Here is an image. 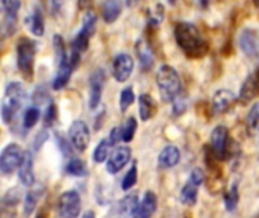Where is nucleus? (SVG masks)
Returning <instances> with one entry per match:
<instances>
[{"instance_id": "6", "label": "nucleus", "mask_w": 259, "mask_h": 218, "mask_svg": "<svg viewBox=\"0 0 259 218\" xmlns=\"http://www.w3.org/2000/svg\"><path fill=\"white\" fill-rule=\"evenodd\" d=\"M2 11H3V20H2V33L5 38L11 36L17 29L18 21V11L21 6L20 0H0Z\"/></svg>"}, {"instance_id": "38", "label": "nucleus", "mask_w": 259, "mask_h": 218, "mask_svg": "<svg viewBox=\"0 0 259 218\" xmlns=\"http://www.w3.org/2000/svg\"><path fill=\"white\" fill-rule=\"evenodd\" d=\"M91 3H93V0H77V8L80 11H90Z\"/></svg>"}, {"instance_id": "27", "label": "nucleus", "mask_w": 259, "mask_h": 218, "mask_svg": "<svg viewBox=\"0 0 259 218\" xmlns=\"http://www.w3.org/2000/svg\"><path fill=\"white\" fill-rule=\"evenodd\" d=\"M111 147H112V141L109 140V137H108V138H105V140H102V141L97 144V147L94 149V153H93V159H94V162H97V164L105 162V161L108 159V156H109V150H111Z\"/></svg>"}, {"instance_id": "3", "label": "nucleus", "mask_w": 259, "mask_h": 218, "mask_svg": "<svg viewBox=\"0 0 259 218\" xmlns=\"http://www.w3.org/2000/svg\"><path fill=\"white\" fill-rule=\"evenodd\" d=\"M156 83H158V90L164 102L173 103L179 97L182 83H181L179 73L173 67L162 65L156 73Z\"/></svg>"}, {"instance_id": "25", "label": "nucleus", "mask_w": 259, "mask_h": 218, "mask_svg": "<svg viewBox=\"0 0 259 218\" xmlns=\"http://www.w3.org/2000/svg\"><path fill=\"white\" fill-rule=\"evenodd\" d=\"M26 23L29 26V30L35 36H42L44 35V15L41 8H33L32 14L26 18Z\"/></svg>"}, {"instance_id": "33", "label": "nucleus", "mask_w": 259, "mask_h": 218, "mask_svg": "<svg viewBox=\"0 0 259 218\" xmlns=\"http://www.w3.org/2000/svg\"><path fill=\"white\" fill-rule=\"evenodd\" d=\"M134 102H135V93H134V90H132L131 86L124 88V90L120 93V102H118V105H120V111H121V112L127 111V109H129V106H131Z\"/></svg>"}, {"instance_id": "19", "label": "nucleus", "mask_w": 259, "mask_h": 218, "mask_svg": "<svg viewBox=\"0 0 259 218\" xmlns=\"http://www.w3.org/2000/svg\"><path fill=\"white\" fill-rule=\"evenodd\" d=\"M73 67H71V62H70V56H65L64 59H61L58 62V71H56V76L53 79V90H62L70 77H71V73H73Z\"/></svg>"}, {"instance_id": "14", "label": "nucleus", "mask_w": 259, "mask_h": 218, "mask_svg": "<svg viewBox=\"0 0 259 218\" xmlns=\"http://www.w3.org/2000/svg\"><path fill=\"white\" fill-rule=\"evenodd\" d=\"M103 86H105V71L102 68H99L90 77V108L91 109L99 108Z\"/></svg>"}, {"instance_id": "20", "label": "nucleus", "mask_w": 259, "mask_h": 218, "mask_svg": "<svg viewBox=\"0 0 259 218\" xmlns=\"http://www.w3.org/2000/svg\"><path fill=\"white\" fill-rule=\"evenodd\" d=\"M18 178L20 182L26 187H30L35 184V175H33V158L30 152H24L21 165L18 168Z\"/></svg>"}, {"instance_id": "31", "label": "nucleus", "mask_w": 259, "mask_h": 218, "mask_svg": "<svg viewBox=\"0 0 259 218\" xmlns=\"http://www.w3.org/2000/svg\"><path fill=\"white\" fill-rule=\"evenodd\" d=\"M247 129L250 134L259 132V102L252 106V109L247 114Z\"/></svg>"}, {"instance_id": "16", "label": "nucleus", "mask_w": 259, "mask_h": 218, "mask_svg": "<svg viewBox=\"0 0 259 218\" xmlns=\"http://www.w3.org/2000/svg\"><path fill=\"white\" fill-rule=\"evenodd\" d=\"M237 102V96L229 90H219L212 97V109L214 114H225L234 108Z\"/></svg>"}, {"instance_id": "11", "label": "nucleus", "mask_w": 259, "mask_h": 218, "mask_svg": "<svg viewBox=\"0 0 259 218\" xmlns=\"http://www.w3.org/2000/svg\"><path fill=\"white\" fill-rule=\"evenodd\" d=\"M68 134H70L71 147H74L77 152H83L88 149L90 141H91V134H90V127L87 126L85 121H82V120L73 121Z\"/></svg>"}, {"instance_id": "32", "label": "nucleus", "mask_w": 259, "mask_h": 218, "mask_svg": "<svg viewBox=\"0 0 259 218\" xmlns=\"http://www.w3.org/2000/svg\"><path fill=\"white\" fill-rule=\"evenodd\" d=\"M39 115H41V112H39V109H38L36 106L27 108L26 112H24V117H23V126H24L26 129L33 127V126L36 124V121L39 120Z\"/></svg>"}, {"instance_id": "40", "label": "nucleus", "mask_w": 259, "mask_h": 218, "mask_svg": "<svg viewBox=\"0 0 259 218\" xmlns=\"http://www.w3.org/2000/svg\"><path fill=\"white\" fill-rule=\"evenodd\" d=\"M137 3H138V0H127V6H129V8H132V6L137 5Z\"/></svg>"}, {"instance_id": "9", "label": "nucleus", "mask_w": 259, "mask_h": 218, "mask_svg": "<svg viewBox=\"0 0 259 218\" xmlns=\"http://www.w3.org/2000/svg\"><path fill=\"white\" fill-rule=\"evenodd\" d=\"M211 152L215 159H226L229 156V130L226 126L214 127L211 134Z\"/></svg>"}, {"instance_id": "2", "label": "nucleus", "mask_w": 259, "mask_h": 218, "mask_svg": "<svg viewBox=\"0 0 259 218\" xmlns=\"http://www.w3.org/2000/svg\"><path fill=\"white\" fill-rule=\"evenodd\" d=\"M24 100H26L24 86L20 82L8 83V86L5 90L3 100H2V120L5 124H9L17 117Z\"/></svg>"}, {"instance_id": "12", "label": "nucleus", "mask_w": 259, "mask_h": 218, "mask_svg": "<svg viewBox=\"0 0 259 218\" xmlns=\"http://www.w3.org/2000/svg\"><path fill=\"white\" fill-rule=\"evenodd\" d=\"M134 71V59L127 53H118L112 62V76L117 82H126Z\"/></svg>"}, {"instance_id": "23", "label": "nucleus", "mask_w": 259, "mask_h": 218, "mask_svg": "<svg viewBox=\"0 0 259 218\" xmlns=\"http://www.w3.org/2000/svg\"><path fill=\"white\" fill-rule=\"evenodd\" d=\"M121 9H123V0H103L102 15H103L105 23L111 24L117 21V18L121 14Z\"/></svg>"}, {"instance_id": "26", "label": "nucleus", "mask_w": 259, "mask_h": 218, "mask_svg": "<svg viewBox=\"0 0 259 218\" xmlns=\"http://www.w3.org/2000/svg\"><path fill=\"white\" fill-rule=\"evenodd\" d=\"M42 193H44V188L39 187L38 190H36V188L30 190V191L24 196V215H30V214H32V211L35 209L36 203L39 202Z\"/></svg>"}, {"instance_id": "15", "label": "nucleus", "mask_w": 259, "mask_h": 218, "mask_svg": "<svg viewBox=\"0 0 259 218\" xmlns=\"http://www.w3.org/2000/svg\"><path fill=\"white\" fill-rule=\"evenodd\" d=\"M129 161H131V149L126 146H120L111 153L106 162V170L111 175H117Z\"/></svg>"}, {"instance_id": "5", "label": "nucleus", "mask_w": 259, "mask_h": 218, "mask_svg": "<svg viewBox=\"0 0 259 218\" xmlns=\"http://www.w3.org/2000/svg\"><path fill=\"white\" fill-rule=\"evenodd\" d=\"M35 55H36V44L29 38H23L17 44V65L20 73L30 80L33 76V65H35Z\"/></svg>"}, {"instance_id": "21", "label": "nucleus", "mask_w": 259, "mask_h": 218, "mask_svg": "<svg viewBox=\"0 0 259 218\" xmlns=\"http://www.w3.org/2000/svg\"><path fill=\"white\" fill-rule=\"evenodd\" d=\"M135 49H137L138 59L141 62V68L143 70H150L153 62H155V56H153V50H152L150 44L144 38H141V39L137 41Z\"/></svg>"}, {"instance_id": "22", "label": "nucleus", "mask_w": 259, "mask_h": 218, "mask_svg": "<svg viewBox=\"0 0 259 218\" xmlns=\"http://www.w3.org/2000/svg\"><path fill=\"white\" fill-rule=\"evenodd\" d=\"M179 159H181V152L178 147L175 146H167L162 149V152L159 153V158H158V165L159 168H173L175 165L179 164Z\"/></svg>"}, {"instance_id": "13", "label": "nucleus", "mask_w": 259, "mask_h": 218, "mask_svg": "<svg viewBox=\"0 0 259 218\" xmlns=\"http://www.w3.org/2000/svg\"><path fill=\"white\" fill-rule=\"evenodd\" d=\"M240 47L250 59H259V35L256 30L246 27L240 33Z\"/></svg>"}, {"instance_id": "28", "label": "nucleus", "mask_w": 259, "mask_h": 218, "mask_svg": "<svg viewBox=\"0 0 259 218\" xmlns=\"http://www.w3.org/2000/svg\"><path fill=\"white\" fill-rule=\"evenodd\" d=\"M65 171L71 176H77V178H82L87 175V165L83 164L82 159L79 158H71L67 165H65Z\"/></svg>"}, {"instance_id": "30", "label": "nucleus", "mask_w": 259, "mask_h": 218, "mask_svg": "<svg viewBox=\"0 0 259 218\" xmlns=\"http://www.w3.org/2000/svg\"><path fill=\"white\" fill-rule=\"evenodd\" d=\"M137 127H138V123H137L135 117H129L126 120V123L123 124V127H121V138H123L124 143H129V141L134 140Z\"/></svg>"}, {"instance_id": "8", "label": "nucleus", "mask_w": 259, "mask_h": 218, "mask_svg": "<svg viewBox=\"0 0 259 218\" xmlns=\"http://www.w3.org/2000/svg\"><path fill=\"white\" fill-rule=\"evenodd\" d=\"M205 181V173L200 168H194L190 175L188 182L184 185L181 191V202L187 206H194L197 203V194H199V187Z\"/></svg>"}, {"instance_id": "4", "label": "nucleus", "mask_w": 259, "mask_h": 218, "mask_svg": "<svg viewBox=\"0 0 259 218\" xmlns=\"http://www.w3.org/2000/svg\"><path fill=\"white\" fill-rule=\"evenodd\" d=\"M96 29H97V14L90 9L85 12L80 30L76 33L74 39L71 41V52L76 55H82L83 52H87L90 47V41L96 33Z\"/></svg>"}, {"instance_id": "39", "label": "nucleus", "mask_w": 259, "mask_h": 218, "mask_svg": "<svg viewBox=\"0 0 259 218\" xmlns=\"http://www.w3.org/2000/svg\"><path fill=\"white\" fill-rule=\"evenodd\" d=\"M82 218H94V214H93L91 211H88V212H85V214H83V217Z\"/></svg>"}, {"instance_id": "37", "label": "nucleus", "mask_w": 259, "mask_h": 218, "mask_svg": "<svg viewBox=\"0 0 259 218\" xmlns=\"http://www.w3.org/2000/svg\"><path fill=\"white\" fill-rule=\"evenodd\" d=\"M109 140L112 141V144H117L121 138V127H114L109 134Z\"/></svg>"}, {"instance_id": "7", "label": "nucleus", "mask_w": 259, "mask_h": 218, "mask_svg": "<svg viewBox=\"0 0 259 218\" xmlns=\"http://www.w3.org/2000/svg\"><path fill=\"white\" fill-rule=\"evenodd\" d=\"M24 152L21 150V147L15 143L8 144L0 155V170L5 176L11 175L12 171H15L17 168H20L21 161H23Z\"/></svg>"}, {"instance_id": "17", "label": "nucleus", "mask_w": 259, "mask_h": 218, "mask_svg": "<svg viewBox=\"0 0 259 218\" xmlns=\"http://www.w3.org/2000/svg\"><path fill=\"white\" fill-rule=\"evenodd\" d=\"M259 96V68H256L243 83L241 91H240V102L241 103H249L255 97Z\"/></svg>"}, {"instance_id": "18", "label": "nucleus", "mask_w": 259, "mask_h": 218, "mask_svg": "<svg viewBox=\"0 0 259 218\" xmlns=\"http://www.w3.org/2000/svg\"><path fill=\"white\" fill-rule=\"evenodd\" d=\"M158 208V199L153 191H147L143 200L138 203L137 209L134 211L132 218H152Z\"/></svg>"}, {"instance_id": "35", "label": "nucleus", "mask_w": 259, "mask_h": 218, "mask_svg": "<svg viewBox=\"0 0 259 218\" xmlns=\"http://www.w3.org/2000/svg\"><path fill=\"white\" fill-rule=\"evenodd\" d=\"M120 206H121V211L123 212H129V214H134V211L137 209V206H138V203H137V197L135 196H129V197H126L121 203H120Z\"/></svg>"}, {"instance_id": "43", "label": "nucleus", "mask_w": 259, "mask_h": 218, "mask_svg": "<svg viewBox=\"0 0 259 218\" xmlns=\"http://www.w3.org/2000/svg\"><path fill=\"white\" fill-rule=\"evenodd\" d=\"M38 218H44V217H38Z\"/></svg>"}, {"instance_id": "29", "label": "nucleus", "mask_w": 259, "mask_h": 218, "mask_svg": "<svg viewBox=\"0 0 259 218\" xmlns=\"http://www.w3.org/2000/svg\"><path fill=\"white\" fill-rule=\"evenodd\" d=\"M238 202H240V193H238V185L234 184L231 187V190L226 193L225 196V205H226V209L229 212H234L238 206Z\"/></svg>"}, {"instance_id": "42", "label": "nucleus", "mask_w": 259, "mask_h": 218, "mask_svg": "<svg viewBox=\"0 0 259 218\" xmlns=\"http://www.w3.org/2000/svg\"><path fill=\"white\" fill-rule=\"evenodd\" d=\"M253 5H255V6H258V8H259V0H253Z\"/></svg>"}, {"instance_id": "41", "label": "nucleus", "mask_w": 259, "mask_h": 218, "mask_svg": "<svg viewBox=\"0 0 259 218\" xmlns=\"http://www.w3.org/2000/svg\"><path fill=\"white\" fill-rule=\"evenodd\" d=\"M52 2H53V5H56V6L62 3V0H52Z\"/></svg>"}, {"instance_id": "10", "label": "nucleus", "mask_w": 259, "mask_h": 218, "mask_svg": "<svg viewBox=\"0 0 259 218\" xmlns=\"http://www.w3.org/2000/svg\"><path fill=\"white\" fill-rule=\"evenodd\" d=\"M82 209L80 196L77 191H65L59 197L58 211L61 218H77Z\"/></svg>"}, {"instance_id": "24", "label": "nucleus", "mask_w": 259, "mask_h": 218, "mask_svg": "<svg viewBox=\"0 0 259 218\" xmlns=\"http://www.w3.org/2000/svg\"><path fill=\"white\" fill-rule=\"evenodd\" d=\"M138 105H140V117L143 121H149L155 114H156V102L153 100V97L150 94H141L138 99Z\"/></svg>"}, {"instance_id": "36", "label": "nucleus", "mask_w": 259, "mask_h": 218, "mask_svg": "<svg viewBox=\"0 0 259 218\" xmlns=\"http://www.w3.org/2000/svg\"><path fill=\"white\" fill-rule=\"evenodd\" d=\"M56 115H58L56 106H55V103H50V105L47 106L46 114H44V123H46L47 126H52V124L56 121Z\"/></svg>"}, {"instance_id": "34", "label": "nucleus", "mask_w": 259, "mask_h": 218, "mask_svg": "<svg viewBox=\"0 0 259 218\" xmlns=\"http://www.w3.org/2000/svg\"><path fill=\"white\" fill-rule=\"evenodd\" d=\"M137 179H138V168H137V164H134V165L131 167V170L127 171V175L124 176V179H123V182H121V188H123L124 191L131 190V188L137 184Z\"/></svg>"}, {"instance_id": "1", "label": "nucleus", "mask_w": 259, "mask_h": 218, "mask_svg": "<svg viewBox=\"0 0 259 218\" xmlns=\"http://www.w3.org/2000/svg\"><path fill=\"white\" fill-rule=\"evenodd\" d=\"M175 38L181 50L190 58H202L208 52V42L194 23H178L175 27Z\"/></svg>"}]
</instances>
